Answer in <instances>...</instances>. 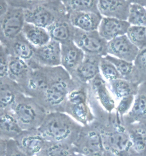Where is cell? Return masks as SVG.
<instances>
[{"instance_id": "cell-1", "label": "cell", "mask_w": 146, "mask_h": 156, "mask_svg": "<svg viewBox=\"0 0 146 156\" xmlns=\"http://www.w3.org/2000/svg\"><path fill=\"white\" fill-rule=\"evenodd\" d=\"M80 83L74 80L61 66L50 67L47 88L37 101L48 113L64 112L69 92Z\"/></svg>"}, {"instance_id": "cell-2", "label": "cell", "mask_w": 146, "mask_h": 156, "mask_svg": "<svg viewBox=\"0 0 146 156\" xmlns=\"http://www.w3.org/2000/svg\"><path fill=\"white\" fill-rule=\"evenodd\" d=\"M83 126L66 113L53 112L47 113L38 130L47 141L73 145Z\"/></svg>"}, {"instance_id": "cell-3", "label": "cell", "mask_w": 146, "mask_h": 156, "mask_svg": "<svg viewBox=\"0 0 146 156\" xmlns=\"http://www.w3.org/2000/svg\"><path fill=\"white\" fill-rule=\"evenodd\" d=\"M11 109L22 130L38 129L48 113L37 100L24 93L18 96Z\"/></svg>"}, {"instance_id": "cell-4", "label": "cell", "mask_w": 146, "mask_h": 156, "mask_svg": "<svg viewBox=\"0 0 146 156\" xmlns=\"http://www.w3.org/2000/svg\"><path fill=\"white\" fill-rule=\"evenodd\" d=\"M68 14L61 0H52L24 9L25 22L45 29Z\"/></svg>"}, {"instance_id": "cell-5", "label": "cell", "mask_w": 146, "mask_h": 156, "mask_svg": "<svg viewBox=\"0 0 146 156\" xmlns=\"http://www.w3.org/2000/svg\"><path fill=\"white\" fill-rule=\"evenodd\" d=\"M24 9L9 6L5 13L0 17V42L5 45L22 33L25 23Z\"/></svg>"}, {"instance_id": "cell-6", "label": "cell", "mask_w": 146, "mask_h": 156, "mask_svg": "<svg viewBox=\"0 0 146 156\" xmlns=\"http://www.w3.org/2000/svg\"><path fill=\"white\" fill-rule=\"evenodd\" d=\"M73 42L86 55L106 56L108 42L100 35L98 30L85 31L75 28Z\"/></svg>"}, {"instance_id": "cell-7", "label": "cell", "mask_w": 146, "mask_h": 156, "mask_svg": "<svg viewBox=\"0 0 146 156\" xmlns=\"http://www.w3.org/2000/svg\"><path fill=\"white\" fill-rule=\"evenodd\" d=\"M73 147L76 152L86 156H103L104 151L99 131L90 124L83 126Z\"/></svg>"}, {"instance_id": "cell-8", "label": "cell", "mask_w": 146, "mask_h": 156, "mask_svg": "<svg viewBox=\"0 0 146 156\" xmlns=\"http://www.w3.org/2000/svg\"><path fill=\"white\" fill-rule=\"evenodd\" d=\"M98 131L104 150L109 151L115 154L120 155L127 152L129 149L132 147L129 134L119 128L111 132Z\"/></svg>"}, {"instance_id": "cell-9", "label": "cell", "mask_w": 146, "mask_h": 156, "mask_svg": "<svg viewBox=\"0 0 146 156\" xmlns=\"http://www.w3.org/2000/svg\"><path fill=\"white\" fill-rule=\"evenodd\" d=\"M61 44L54 40L39 48H35L32 59L35 64L43 67L60 66Z\"/></svg>"}, {"instance_id": "cell-10", "label": "cell", "mask_w": 146, "mask_h": 156, "mask_svg": "<svg viewBox=\"0 0 146 156\" xmlns=\"http://www.w3.org/2000/svg\"><path fill=\"white\" fill-rule=\"evenodd\" d=\"M107 51L108 55L133 62L139 54V50L130 41L126 34L108 42Z\"/></svg>"}, {"instance_id": "cell-11", "label": "cell", "mask_w": 146, "mask_h": 156, "mask_svg": "<svg viewBox=\"0 0 146 156\" xmlns=\"http://www.w3.org/2000/svg\"><path fill=\"white\" fill-rule=\"evenodd\" d=\"M18 146L27 156H36L46 143L38 129L22 130L14 139Z\"/></svg>"}, {"instance_id": "cell-12", "label": "cell", "mask_w": 146, "mask_h": 156, "mask_svg": "<svg viewBox=\"0 0 146 156\" xmlns=\"http://www.w3.org/2000/svg\"><path fill=\"white\" fill-rule=\"evenodd\" d=\"M60 44V66L71 76L82 63L85 54L78 47L73 41Z\"/></svg>"}, {"instance_id": "cell-13", "label": "cell", "mask_w": 146, "mask_h": 156, "mask_svg": "<svg viewBox=\"0 0 146 156\" xmlns=\"http://www.w3.org/2000/svg\"><path fill=\"white\" fill-rule=\"evenodd\" d=\"M102 56L86 55L74 74V80L82 84H88L100 74V62Z\"/></svg>"}, {"instance_id": "cell-14", "label": "cell", "mask_w": 146, "mask_h": 156, "mask_svg": "<svg viewBox=\"0 0 146 156\" xmlns=\"http://www.w3.org/2000/svg\"><path fill=\"white\" fill-rule=\"evenodd\" d=\"M130 26L127 20L115 18L102 17L98 31L100 35L108 42L117 37L126 34Z\"/></svg>"}, {"instance_id": "cell-15", "label": "cell", "mask_w": 146, "mask_h": 156, "mask_svg": "<svg viewBox=\"0 0 146 156\" xmlns=\"http://www.w3.org/2000/svg\"><path fill=\"white\" fill-rule=\"evenodd\" d=\"M102 17L99 12L79 11L68 13L71 24L75 28L85 31L98 30Z\"/></svg>"}, {"instance_id": "cell-16", "label": "cell", "mask_w": 146, "mask_h": 156, "mask_svg": "<svg viewBox=\"0 0 146 156\" xmlns=\"http://www.w3.org/2000/svg\"><path fill=\"white\" fill-rule=\"evenodd\" d=\"M130 5L127 0H98V10L103 17L127 20Z\"/></svg>"}, {"instance_id": "cell-17", "label": "cell", "mask_w": 146, "mask_h": 156, "mask_svg": "<svg viewBox=\"0 0 146 156\" xmlns=\"http://www.w3.org/2000/svg\"><path fill=\"white\" fill-rule=\"evenodd\" d=\"M46 29L51 39L62 44L73 41L75 28L69 21L68 14L56 20Z\"/></svg>"}, {"instance_id": "cell-18", "label": "cell", "mask_w": 146, "mask_h": 156, "mask_svg": "<svg viewBox=\"0 0 146 156\" xmlns=\"http://www.w3.org/2000/svg\"><path fill=\"white\" fill-rule=\"evenodd\" d=\"M22 131L12 109H0V138L15 139Z\"/></svg>"}, {"instance_id": "cell-19", "label": "cell", "mask_w": 146, "mask_h": 156, "mask_svg": "<svg viewBox=\"0 0 146 156\" xmlns=\"http://www.w3.org/2000/svg\"><path fill=\"white\" fill-rule=\"evenodd\" d=\"M22 93L20 86L8 76L0 79V109L11 108Z\"/></svg>"}, {"instance_id": "cell-20", "label": "cell", "mask_w": 146, "mask_h": 156, "mask_svg": "<svg viewBox=\"0 0 146 156\" xmlns=\"http://www.w3.org/2000/svg\"><path fill=\"white\" fill-rule=\"evenodd\" d=\"M3 46L9 55L17 57L27 62L34 56L35 48L25 38L22 33L8 44Z\"/></svg>"}, {"instance_id": "cell-21", "label": "cell", "mask_w": 146, "mask_h": 156, "mask_svg": "<svg viewBox=\"0 0 146 156\" xmlns=\"http://www.w3.org/2000/svg\"><path fill=\"white\" fill-rule=\"evenodd\" d=\"M89 89L95 95L103 107L111 111L115 107V101L108 87V83L99 74L87 84Z\"/></svg>"}, {"instance_id": "cell-22", "label": "cell", "mask_w": 146, "mask_h": 156, "mask_svg": "<svg viewBox=\"0 0 146 156\" xmlns=\"http://www.w3.org/2000/svg\"><path fill=\"white\" fill-rule=\"evenodd\" d=\"M31 67L27 62L16 56L9 55L8 76L21 86L28 78Z\"/></svg>"}, {"instance_id": "cell-23", "label": "cell", "mask_w": 146, "mask_h": 156, "mask_svg": "<svg viewBox=\"0 0 146 156\" xmlns=\"http://www.w3.org/2000/svg\"><path fill=\"white\" fill-rule=\"evenodd\" d=\"M22 33L35 48H39L49 43L52 39L46 29L25 22Z\"/></svg>"}, {"instance_id": "cell-24", "label": "cell", "mask_w": 146, "mask_h": 156, "mask_svg": "<svg viewBox=\"0 0 146 156\" xmlns=\"http://www.w3.org/2000/svg\"><path fill=\"white\" fill-rule=\"evenodd\" d=\"M64 113L69 115L82 126L89 125L93 119L89 104V99L87 101L75 104L66 103Z\"/></svg>"}, {"instance_id": "cell-25", "label": "cell", "mask_w": 146, "mask_h": 156, "mask_svg": "<svg viewBox=\"0 0 146 156\" xmlns=\"http://www.w3.org/2000/svg\"><path fill=\"white\" fill-rule=\"evenodd\" d=\"M67 12H94L98 10V0H61Z\"/></svg>"}, {"instance_id": "cell-26", "label": "cell", "mask_w": 146, "mask_h": 156, "mask_svg": "<svg viewBox=\"0 0 146 156\" xmlns=\"http://www.w3.org/2000/svg\"><path fill=\"white\" fill-rule=\"evenodd\" d=\"M74 151L73 145L46 141L42 150L36 156H69Z\"/></svg>"}, {"instance_id": "cell-27", "label": "cell", "mask_w": 146, "mask_h": 156, "mask_svg": "<svg viewBox=\"0 0 146 156\" xmlns=\"http://www.w3.org/2000/svg\"><path fill=\"white\" fill-rule=\"evenodd\" d=\"M104 57L115 66L122 78L129 80L131 78L137 77L133 62L122 60L110 55Z\"/></svg>"}, {"instance_id": "cell-28", "label": "cell", "mask_w": 146, "mask_h": 156, "mask_svg": "<svg viewBox=\"0 0 146 156\" xmlns=\"http://www.w3.org/2000/svg\"><path fill=\"white\" fill-rule=\"evenodd\" d=\"M131 26L146 27V8L137 4H130L127 20Z\"/></svg>"}, {"instance_id": "cell-29", "label": "cell", "mask_w": 146, "mask_h": 156, "mask_svg": "<svg viewBox=\"0 0 146 156\" xmlns=\"http://www.w3.org/2000/svg\"><path fill=\"white\" fill-rule=\"evenodd\" d=\"M108 83L113 94L118 99H121L133 94V89L130 80L119 78Z\"/></svg>"}, {"instance_id": "cell-30", "label": "cell", "mask_w": 146, "mask_h": 156, "mask_svg": "<svg viewBox=\"0 0 146 156\" xmlns=\"http://www.w3.org/2000/svg\"><path fill=\"white\" fill-rule=\"evenodd\" d=\"M126 35L139 51L146 48V27L131 25L128 29Z\"/></svg>"}, {"instance_id": "cell-31", "label": "cell", "mask_w": 146, "mask_h": 156, "mask_svg": "<svg viewBox=\"0 0 146 156\" xmlns=\"http://www.w3.org/2000/svg\"><path fill=\"white\" fill-rule=\"evenodd\" d=\"M100 74L107 83L122 78L115 66L104 57H102L100 62Z\"/></svg>"}, {"instance_id": "cell-32", "label": "cell", "mask_w": 146, "mask_h": 156, "mask_svg": "<svg viewBox=\"0 0 146 156\" xmlns=\"http://www.w3.org/2000/svg\"><path fill=\"white\" fill-rule=\"evenodd\" d=\"M129 137L133 149L139 153L146 151V133L142 129H137L131 131Z\"/></svg>"}, {"instance_id": "cell-33", "label": "cell", "mask_w": 146, "mask_h": 156, "mask_svg": "<svg viewBox=\"0 0 146 156\" xmlns=\"http://www.w3.org/2000/svg\"><path fill=\"white\" fill-rule=\"evenodd\" d=\"M130 113L132 117L136 119L146 116V95L141 94L133 100Z\"/></svg>"}, {"instance_id": "cell-34", "label": "cell", "mask_w": 146, "mask_h": 156, "mask_svg": "<svg viewBox=\"0 0 146 156\" xmlns=\"http://www.w3.org/2000/svg\"><path fill=\"white\" fill-rule=\"evenodd\" d=\"M133 64L137 77L146 76V48L139 51Z\"/></svg>"}, {"instance_id": "cell-35", "label": "cell", "mask_w": 146, "mask_h": 156, "mask_svg": "<svg viewBox=\"0 0 146 156\" xmlns=\"http://www.w3.org/2000/svg\"><path fill=\"white\" fill-rule=\"evenodd\" d=\"M9 6L28 9L38 5L46 3L52 0H6Z\"/></svg>"}, {"instance_id": "cell-36", "label": "cell", "mask_w": 146, "mask_h": 156, "mask_svg": "<svg viewBox=\"0 0 146 156\" xmlns=\"http://www.w3.org/2000/svg\"><path fill=\"white\" fill-rule=\"evenodd\" d=\"M9 54L6 48L0 46V79L8 76Z\"/></svg>"}, {"instance_id": "cell-37", "label": "cell", "mask_w": 146, "mask_h": 156, "mask_svg": "<svg viewBox=\"0 0 146 156\" xmlns=\"http://www.w3.org/2000/svg\"><path fill=\"white\" fill-rule=\"evenodd\" d=\"M6 156H27L18 146L14 139L7 141Z\"/></svg>"}, {"instance_id": "cell-38", "label": "cell", "mask_w": 146, "mask_h": 156, "mask_svg": "<svg viewBox=\"0 0 146 156\" xmlns=\"http://www.w3.org/2000/svg\"><path fill=\"white\" fill-rule=\"evenodd\" d=\"M120 100V102L118 106V110L121 113H123L126 112L129 108L131 107L133 103V96L131 95L123 98Z\"/></svg>"}, {"instance_id": "cell-39", "label": "cell", "mask_w": 146, "mask_h": 156, "mask_svg": "<svg viewBox=\"0 0 146 156\" xmlns=\"http://www.w3.org/2000/svg\"><path fill=\"white\" fill-rule=\"evenodd\" d=\"M7 141L0 138V156H6Z\"/></svg>"}, {"instance_id": "cell-40", "label": "cell", "mask_w": 146, "mask_h": 156, "mask_svg": "<svg viewBox=\"0 0 146 156\" xmlns=\"http://www.w3.org/2000/svg\"><path fill=\"white\" fill-rule=\"evenodd\" d=\"M9 7V4L6 0H0V17L8 10Z\"/></svg>"}, {"instance_id": "cell-41", "label": "cell", "mask_w": 146, "mask_h": 156, "mask_svg": "<svg viewBox=\"0 0 146 156\" xmlns=\"http://www.w3.org/2000/svg\"><path fill=\"white\" fill-rule=\"evenodd\" d=\"M130 4H137L142 5L143 6H146V0H127Z\"/></svg>"}, {"instance_id": "cell-42", "label": "cell", "mask_w": 146, "mask_h": 156, "mask_svg": "<svg viewBox=\"0 0 146 156\" xmlns=\"http://www.w3.org/2000/svg\"><path fill=\"white\" fill-rule=\"evenodd\" d=\"M69 156H86L83 154H82L81 153H79V152H76L75 150L73 151Z\"/></svg>"}, {"instance_id": "cell-43", "label": "cell", "mask_w": 146, "mask_h": 156, "mask_svg": "<svg viewBox=\"0 0 146 156\" xmlns=\"http://www.w3.org/2000/svg\"><path fill=\"white\" fill-rule=\"evenodd\" d=\"M1 45V42H0V46Z\"/></svg>"}, {"instance_id": "cell-44", "label": "cell", "mask_w": 146, "mask_h": 156, "mask_svg": "<svg viewBox=\"0 0 146 156\" xmlns=\"http://www.w3.org/2000/svg\"><path fill=\"white\" fill-rule=\"evenodd\" d=\"M145 7H146V6H145Z\"/></svg>"}]
</instances>
